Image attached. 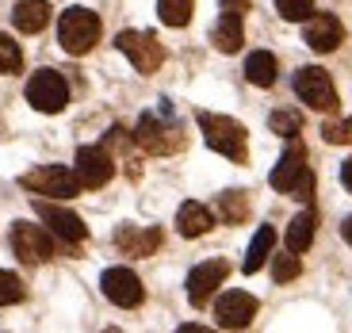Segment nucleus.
Segmentation results:
<instances>
[{
    "instance_id": "obj_1",
    "label": "nucleus",
    "mask_w": 352,
    "mask_h": 333,
    "mask_svg": "<svg viewBox=\"0 0 352 333\" xmlns=\"http://www.w3.org/2000/svg\"><path fill=\"white\" fill-rule=\"evenodd\" d=\"M195 119H199V131H203V138H207V146H211L214 153H222V158L245 165L249 146H245V127H241L238 119L214 115V111H199Z\"/></svg>"
},
{
    "instance_id": "obj_2",
    "label": "nucleus",
    "mask_w": 352,
    "mask_h": 333,
    "mask_svg": "<svg viewBox=\"0 0 352 333\" xmlns=\"http://www.w3.org/2000/svg\"><path fill=\"white\" fill-rule=\"evenodd\" d=\"M268 184H272L276 192L295 195V200H310V192H314V176H310L307 149H302L299 138H291V146L283 149V158H280V165L272 169Z\"/></svg>"
},
{
    "instance_id": "obj_3",
    "label": "nucleus",
    "mask_w": 352,
    "mask_h": 333,
    "mask_svg": "<svg viewBox=\"0 0 352 333\" xmlns=\"http://www.w3.org/2000/svg\"><path fill=\"white\" fill-rule=\"evenodd\" d=\"M58 43L65 54L80 58L100 43V16L92 8H65L58 19Z\"/></svg>"
},
{
    "instance_id": "obj_4",
    "label": "nucleus",
    "mask_w": 352,
    "mask_h": 333,
    "mask_svg": "<svg viewBox=\"0 0 352 333\" xmlns=\"http://www.w3.org/2000/svg\"><path fill=\"white\" fill-rule=\"evenodd\" d=\"M19 184L35 195H50V200H73L80 192L77 173H69L65 165H38V169L19 176Z\"/></svg>"
},
{
    "instance_id": "obj_5",
    "label": "nucleus",
    "mask_w": 352,
    "mask_h": 333,
    "mask_svg": "<svg viewBox=\"0 0 352 333\" xmlns=\"http://www.w3.org/2000/svg\"><path fill=\"white\" fill-rule=\"evenodd\" d=\"M27 104L35 107V111L58 115L69 104V85H65V77L54 69H38L35 77L27 80Z\"/></svg>"
},
{
    "instance_id": "obj_6",
    "label": "nucleus",
    "mask_w": 352,
    "mask_h": 333,
    "mask_svg": "<svg viewBox=\"0 0 352 333\" xmlns=\"http://www.w3.org/2000/svg\"><path fill=\"white\" fill-rule=\"evenodd\" d=\"M115 46H119V50L134 62V69L146 73V77L157 73L161 62H165V46H161L157 35H150V31H119Z\"/></svg>"
},
{
    "instance_id": "obj_7",
    "label": "nucleus",
    "mask_w": 352,
    "mask_h": 333,
    "mask_svg": "<svg viewBox=\"0 0 352 333\" xmlns=\"http://www.w3.org/2000/svg\"><path fill=\"white\" fill-rule=\"evenodd\" d=\"M295 92H299V100L307 107H314V111H333L337 107L333 80H329L326 69H318V65H302V69L295 73Z\"/></svg>"
},
{
    "instance_id": "obj_8",
    "label": "nucleus",
    "mask_w": 352,
    "mask_h": 333,
    "mask_svg": "<svg viewBox=\"0 0 352 333\" xmlns=\"http://www.w3.org/2000/svg\"><path fill=\"white\" fill-rule=\"evenodd\" d=\"M134 138H138V146L146 149V153H176V149L184 146V134H180V127L176 123H165V115H142L138 119V131H134Z\"/></svg>"
},
{
    "instance_id": "obj_9",
    "label": "nucleus",
    "mask_w": 352,
    "mask_h": 333,
    "mask_svg": "<svg viewBox=\"0 0 352 333\" xmlns=\"http://www.w3.org/2000/svg\"><path fill=\"white\" fill-rule=\"evenodd\" d=\"M12 249L23 264H46L54 257V237L43 226H31V222H16L12 226Z\"/></svg>"
},
{
    "instance_id": "obj_10",
    "label": "nucleus",
    "mask_w": 352,
    "mask_h": 333,
    "mask_svg": "<svg viewBox=\"0 0 352 333\" xmlns=\"http://www.w3.org/2000/svg\"><path fill=\"white\" fill-rule=\"evenodd\" d=\"M77 180L80 188H104L107 180L115 176V161L104 146H80L77 149Z\"/></svg>"
},
{
    "instance_id": "obj_11",
    "label": "nucleus",
    "mask_w": 352,
    "mask_h": 333,
    "mask_svg": "<svg viewBox=\"0 0 352 333\" xmlns=\"http://www.w3.org/2000/svg\"><path fill=\"white\" fill-rule=\"evenodd\" d=\"M100 288H104V295L111 299L115 307H126V310L138 307L142 299H146V288H142V280L131 268H107L100 276Z\"/></svg>"
},
{
    "instance_id": "obj_12",
    "label": "nucleus",
    "mask_w": 352,
    "mask_h": 333,
    "mask_svg": "<svg viewBox=\"0 0 352 333\" xmlns=\"http://www.w3.org/2000/svg\"><path fill=\"white\" fill-rule=\"evenodd\" d=\"M256 318V299L249 291H226V295L214 303V322L222 330H245Z\"/></svg>"
},
{
    "instance_id": "obj_13",
    "label": "nucleus",
    "mask_w": 352,
    "mask_h": 333,
    "mask_svg": "<svg viewBox=\"0 0 352 333\" xmlns=\"http://www.w3.org/2000/svg\"><path fill=\"white\" fill-rule=\"evenodd\" d=\"M344 39V27L333 12H318V16H307V27H302V43L318 54H329L337 50Z\"/></svg>"
},
{
    "instance_id": "obj_14",
    "label": "nucleus",
    "mask_w": 352,
    "mask_h": 333,
    "mask_svg": "<svg viewBox=\"0 0 352 333\" xmlns=\"http://www.w3.org/2000/svg\"><path fill=\"white\" fill-rule=\"evenodd\" d=\"M226 272H230L226 261H203V264H195V268L188 272V299H192L195 307H203V303L214 295V288H222Z\"/></svg>"
},
{
    "instance_id": "obj_15",
    "label": "nucleus",
    "mask_w": 352,
    "mask_h": 333,
    "mask_svg": "<svg viewBox=\"0 0 352 333\" xmlns=\"http://www.w3.org/2000/svg\"><path fill=\"white\" fill-rule=\"evenodd\" d=\"M35 211H38V219H43L46 226L54 230V234L62 237V241H85L88 226L77 219V215H73V211H65V207H54V203H43V200L35 203Z\"/></svg>"
},
{
    "instance_id": "obj_16",
    "label": "nucleus",
    "mask_w": 352,
    "mask_h": 333,
    "mask_svg": "<svg viewBox=\"0 0 352 333\" xmlns=\"http://www.w3.org/2000/svg\"><path fill=\"white\" fill-rule=\"evenodd\" d=\"M115 246L126 257H153V249L161 246V230L157 226H119L115 230Z\"/></svg>"
},
{
    "instance_id": "obj_17",
    "label": "nucleus",
    "mask_w": 352,
    "mask_h": 333,
    "mask_svg": "<svg viewBox=\"0 0 352 333\" xmlns=\"http://www.w3.org/2000/svg\"><path fill=\"white\" fill-rule=\"evenodd\" d=\"M12 23H16L23 35H38V31L50 23V4H46V0H19L16 12H12Z\"/></svg>"
},
{
    "instance_id": "obj_18",
    "label": "nucleus",
    "mask_w": 352,
    "mask_h": 333,
    "mask_svg": "<svg viewBox=\"0 0 352 333\" xmlns=\"http://www.w3.org/2000/svg\"><path fill=\"white\" fill-rule=\"evenodd\" d=\"M211 226H214L211 211L203 207V203H195V200H188L184 207L176 211V230H180L184 237H203Z\"/></svg>"
},
{
    "instance_id": "obj_19",
    "label": "nucleus",
    "mask_w": 352,
    "mask_h": 333,
    "mask_svg": "<svg viewBox=\"0 0 352 333\" xmlns=\"http://www.w3.org/2000/svg\"><path fill=\"white\" fill-rule=\"evenodd\" d=\"M241 19L245 16H234V12H222V19L214 23L211 31V43L219 46L222 54H238L241 43H245V31H241Z\"/></svg>"
},
{
    "instance_id": "obj_20",
    "label": "nucleus",
    "mask_w": 352,
    "mask_h": 333,
    "mask_svg": "<svg viewBox=\"0 0 352 333\" xmlns=\"http://www.w3.org/2000/svg\"><path fill=\"white\" fill-rule=\"evenodd\" d=\"M314 226H318V215L310 207L299 211V215L287 222V237H283V241H287L291 253H307L310 241H314Z\"/></svg>"
},
{
    "instance_id": "obj_21",
    "label": "nucleus",
    "mask_w": 352,
    "mask_h": 333,
    "mask_svg": "<svg viewBox=\"0 0 352 333\" xmlns=\"http://www.w3.org/2000/svg\"><path fill=\"white\" fill-rule=\"evenodd\" d=\"M276 73H280V65H276V58L268 50H256V54H249V58H245V77L253 80L256 88L276 85Z\"/></svg>"
},
{
    "instance_id": "obj_22",
    "label": "nucleus",
    "mask_w": 352,
    "mask_h": 333,
    "mask_svg": "<svg viewBox=\"0 0 352 333\" xmlns=\"http://www.w3.org/2000/svg\"><path fill=\"white\" fill-rule=\"evenodd\" d=\"M272 246H276V230L272 226H261V230H256V237L249 241V253H245V264H241V268L253 276V272L272 257Z\"/></svg>"
},
{
    "instance_id": "obj_23",
    "label": "nucleus",
    "mask_w": 352,
    "mask_h": 333,
    "mask_svg": "<svg viewBox=\"0 0 352 333\" xmlns=\"http://www.w3.org/2000/svg\"><path fill=\"white\" fill-rule=\"evenodd\" d=\"M195 12V0H157V16L165 27H184Z\"/></svg>"
},
{
    "instance_id": "obj_24",
    "label": "nucleus",
    "mask_w": 352,
    "mask_h": 333,
    "mask_svg": "<svg viewBox=\"0 0 352 333\" xmlns=\"http://www.w3.org/2000/svg\"><path fill=\"white\" fill-rule=\"evenodd\" d=\"M219 215L226 222H245L249 215V195L245 192H222L219 195Z\"/></svg>"
},
{
    "instance_id": "obj_25",
    "label": "nucleus",
    "mask_w": 352,
    "mask_h": 333,
    "mask_svg": "<svg viewBox=\"0 0 352 333\" xmlns=\"http://www.w3.org/2000/svg\"><path fill=\"white\" fill-rule=\"evenodd\" d=\"M23 280H19L16 272L0 268V307H12V303H23Z\"/></svg>"
},
{
    "instance_id": "obj_26",
    "label": "nucleus",
    "mask_w": 352,
    "mask_h": 333,
    "mask_svg": "<svg viewBox=\"0 0 352 333\" xmlns=\"http://www.w3.org/2000/svg\"><path fill=\"white\" fill-rule=\"evenodd\" d=\"M302 272V264H299V253H280L272 261V276H276V283H287V280H295V276H299Z\"/></svg>"
},
{
    "instance_id": "obj_27",
    "label": "nucleus",
    "mask_w": 352,
    "mask_h": 333,
    "mask_svg": "<svg viewBox=\"0 0 352 333\" xmlns=\"http://www.w3.org/2000/svg\"><path fill=\"white\" fill-rule=\"evenodd\" d=\"M19 65H23L19 43H12V35H0V73H19Z\"/></svg>"
},
{
    "instance_id": "obj_28",
    "label": "nucleus",
    "mask_w": 352,
    "mask_h": 333,
    "mask_svg": "<svg viewBox=\"0 0 352 333\" xmlns=\"http://www.w3.org/2000/svg\"><path fill=\"white\" fill-rule=\"evenodd\" d=\"M268 127H272V134H283V138H295L302 127V119L295 111H272L268 115Z\"/></svg>"
},
{
    "instance_id": "obj_29",
    "label": "nucleus",
    "mask_w": 352,
    "mask_h": 333,
    "mask_svg": "<svg viewBox=\"0 0 352 333\" xmlns=\"http://www.w3.org/2000/svg\"><path fill=\"white\" fill-rule=\"evenodd\" d=\"M276 12L283 19H291V23H299V19H307L314 12V0H276Z\"/></svg>"
},
{
    "instance_id": "obj_30",
    "label": "nucleus",
    "mask_w": 352,
    "mask_h": 333,
    "mask_svg": "<svg viewBox=\"0 0 352 333\" xmlns=\"http://www.w3.org/2000/svg\"><path fill=\"white\" fill-rule=\"evenodd\" d=\"M322 138H326L329 146H344V142H352V119H341V123H326V127H322Z\"/></svg>"
},
{
    "instance_id": "obj_31",
    "label": "nucleus",
    "mask_w": 352,
    "mask_h": 333,
    "mask_svg": "<svg viewBox=\"0 0 352 333\" xmlns=\"http://www.w3.org/2000/svg\"><path fill=\"white\" fill-rule=\"evenodd\" d=\"M253 0H222V12H234V16H245Z\"/></svg>"
},
{
    "instance_id": "obj_32",
    "label": "nucleus",
    "mask_w": 352,
    "mask_h": 333,
    "mask_svg": "<svg viewBox=\"0 0 352 333\" xmlns=\"http://www.w3.org/2000/svg\"><path fill=\"white\" fill-rule=\"evenodd\" d=\"M341 184H344V188H349V192H352V158H349V161H344V165H341Z\"/></svg>"
},
{
    "instance_id": "obj_33",
    "label": "nucleus",
    "mask_w": 352,
    "mask_h": 333,
    "mask_svg": "<svg viewBox=\"0 0 352 333\" xmlns=\"http://www.w3.org/2000/svg\"><path fill=\"white\" fill-rule=\"evenodd\" d=\"M341 234H344V241L352 246V219H344V226H341Z\"/></svg>"
}]
</instances>
